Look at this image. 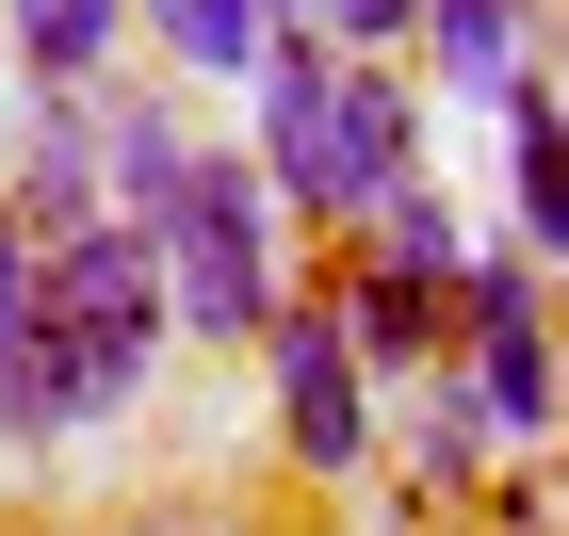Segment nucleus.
Returning a JSON list of instances; mask_svg holds the SVG:
<instances>
[{
	"instance_id": "f257e3e1",
	"label": "nucleus",
	"mask_w": 569,
	"mask_h": 536,
	"mask_svg": "<svg viewBox=\"0 0 569 536\" xmlns=\"http://www.w3.org/2000/svg\"><path fill=\"white\" fill-rule=\"evenodd\" d=\"M163 342H179L163 244H147L131 212L49 227V244H33V342L0 357V439L49 455V439H82V423H114V406H147Z\"/></svg>"
},
{
	"instance_id": "4468645a",
	"label": "nucleus",
	"mask_w": 569,
	"mask_h": 536,
	"mask_svg": "<svg viewBox=\"0 0 569 536\" xmlns=\"http://www.w3.org/2000/svg\"><path fill=\"white\" fill-rule=\"evenodd\" d=\"M309 17H326V49H407L423 33V0H309Z\"/></svg>"
},
{
	"instance_id": "ddd939ff",
	"label": "nucleus",
	"mask_w": 569,
	"mask_h": 536,
	"mask_svg": "<svg viewBox=\"0 0 569 536\" xmlns=\"http://www.w3.org/2000/svg\"><path fill=\"white\" fill-rule=\"evenodd\" d=\"M33 342V212H17V179H0V357Z\"/></svg>"
},
{
	"instance_id": "7ed1b4c3",
	"label": "nucleus",
	"mask_w": 569,
	"mask_h": 536,
	"mask_svg": "<svg viewBox=\"0 0 569 536\" xmlns=\"http://www.w3.org/2000/svg\"><path fill=\"white\" fill-rule=\"evenodd\" d=\"M244 131H261V179L293 227H358V179H342V49L309 0H277L261 65H244Z\"/></svg>"
},
{
	"instance_id": "39448f33",
	"label": "nucleus",
	"mask_w": 569,
	"mask_h": 536,
	"mask_svg": "<svg viewBox=\"0 0 569 536\" xmlns=\"http://www.w3.org/2000/svg\"><path fill=\"white\" fill-rule=\"evenodd\" d=\"M423 82L439 98H472V114H505V98L537 82V0H423Z\"/></svg>"
},
{
	"instance_id": "f03ea898",
	"label": "nucleus",
	"mask_w": 569,
	"mask_h": 536,
	"mask_svg": "<svg viewBox=\"0 0 569 536\" xmlns=\"http://www.w3.org/2000/svg\"><path fill=\"white\" fill-rule=\"evenodd\" d=\"M147 244H163V293H179V342H261L277 325V179L261 146H196L179 163V195L147 212Z\"/></svg>"
},
{
	"instance_id": "9d476101",
	"label": "nucleus",
	"mask_w": 569,
	"mask_h": 536,
	"mask_svg": "<svg viewBox=\"0 0 569 536\" xmlns=\"http://www.w3.org/2000/svg\"><path fill=\"white\" fill-rule=\"evenodd\" d=\"M114 17H131V0H0L17 82H33V98H98V82H114Z\"/></svg>"
},
{
	"instance_id": "423d86ee",
	"label": "nucleus",
	"mask_w": 569,
	"mask_h": 536,
	"mask_svg": "<svg viewBox=\"0 0 569 536\" xmlns=\"http://www.w3.org/2000/svg\"><path fill=\"white\" fill-rule=\"evenodd\" d=\"M82 114H98V195H114V212L147 227V212L179 195V163H196V131H179V98H163V82H98Z\"/></svg>"
},
{
	"instance_id": "dca6fc26",
	"label": "nucleus",
	"mask_w": 569,
	"mask_h": 536,
	"mask_svg": "<svg viewBox=\"0 0 569 536\" xmlns=\"http://www.w3.org/2000/svg\"><path fill=\"white\" fill-rule=\"evenodd\" d=\"M537 82H553V114H569V33H553V49H537Z\"/></svg>"
},
{
	"instance_id": "20e7f679",
	"label": "nucleus",
	"mask_w": 569,
	"mask_h": 536,
	"mask_svg": "<svg viewBox=\"0 0 569 536\" xmlns=\"http://www.w3.org/2000/svg\"><path fill=\"white\" fill-rule=\"evenodd\" d=\"M261 357H277V439H293V472H326V488L375 472V357H358L342 293H277Z\"/></svg>"
},
{
	"instance_id": "0eeeda50",
	"label": "nucleus",
	"mask_w": 569,
	"mask_h": 536,
	"mask_svg": "<svg viewBox=\"0 0 569 536\" xmlns=\"http://www.w3.org/2000/svg\"><path fill=\"white\" fill-rule=\"evenodd\" d=\"M407 163H423V82H407V49H342V179H358V212H375Z\"/></svg>"
},
{
	"instance_id": "9b49d317",
	"label": "nucleus",
	"mask_w": 569,
	"mask_h": 536,
	"mask_svg": "<svg viewBox=\"0 0 569 536\" xmlns=\"http://www.w3.org/2000/svg\"><path fill=\"white\" fill-rule=\"evenodd\" d=\"M17 212H33V244L82 227V212H114V195H98V114L82 98H33V131H17Z\"/></svg>"
},
{
	"instance_id": "6e6552de",
	"label": "nucleus",
	"mask_w": 569,
	"mask_h": 536,
	"mask_svg": "<svg viewBox=\"0 0 569 536\" xmlns=\"http://www.w3.org/2000/svg\"><path fill=\"white\" fill-rule=\"evenodd\" d=\"M342 325H358V357H375V391L456 357V293H439V276H391V261H358V276H342Z\"/></svg>"
},
{
	"instance_id": "f8f14e48",
	"label": "nucleus",
	"mask_w": 569,
	"mask_h": 536,
	"mask_svg": "<svg viewBox=\"0 0 569 536\" xmlns=\"http://www.w3.org/2000/svg\"><path fill=\"white\" fill-rule=\"evenodd\" d=\"M131 17L163 33L179 82H244V65H261V33H277V0H131Z\"/></svg>"
},
{
	"instance_id": "2eb2a0df",
	"label": "nucleus",
	"mask_w": 569,
	"mask_h": 536,
	"mask_svg": "<svg viewBox=\"0 0 569 536\" xmlns=\"http://www.w3.org/2000/svg\"><path fill=\"white\" fill-rule=\"evenodd\" d=\"M472 455H488V406H472V374H456V391L423 406V472H472Z\"/></svg>"
},
{
	"instance_id": "1a4fd4ad",
	"label": "nucleus",
	"mask_w": 569,
	"mask_h": 536,
	"mask_svg": "<svg viewBox=\"0 0 569 536\" xmlns=\"http://www.w3.org/2000/svg\"><path fill=\"white\" fill-rule=\"evenodd\" d=\"M342 244H358V261H391V276H439V293H456V276H472V244H488V227H472V212H456V195H439V179H423V163H407V179H391V195H375V212H358V227H342Z\"/></svg>"
}]
</instances>
